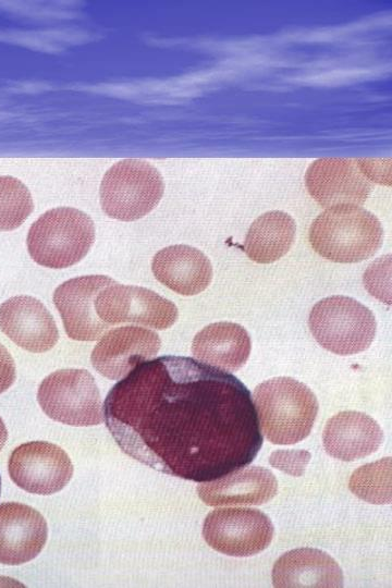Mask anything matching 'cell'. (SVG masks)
Segmentation results:
<instances>
[{"label": "cell", "mask_w": 392, "mask_h": 588, "mask_svg": "<svg viewBox=\"0 0 392 588\" xmlns=\"http://www.w3.org/2000/svg\"><path fill=\"white\" fill-rule=\"evenodd\" d=\"M103 416L125 454L197 482L250 464L262 445L249 390L233 375L189 357L138 365L111 388Z\"/></svg>", "instance_id": "6da1fadb"}, {"label": "cell", "mask_w": 392, "mask_h": 588, "mask_svg": "<svg viewBox=\"0 0 392 588\" xmlns=\"http://www.w3.org/2000/svg\"><path fill=\"white\" fill-rule=\"evenodd\" d=\"M260 431L273 444H294L314 426L318 402L304 383L277 377L258 384L253 394Z\"/></svg>", "instance_id": "7a4b0ae2"}, {"label": "cell", "mask_w": 392, "mask_h": 588, "mask_svg": "<svg viewBox=\"0 0 392 588\" xmlns=\"http://www.w3.org/2000/svg\"><path fill=\"white\" fill-rule=\"evenodd\" d=\"M383 229L370 211L355 205L327 208L309 228V243L320 256L334 262H358L381 247Z\"/></svg>", "instance_id": "3957f363"}, {"label": "cell", "mask_w": 392, "mask_h": 588, "mask_svg": "<svg viewBox=\"0 0 392 588\" xmlns=\"http://www.w3.org/2000/svg\"><path fill=\"white\" fill-rule=\"evenodd\" d=\"M95 241V226L89 216L59 207L41 215L27 234V249L40 266L62 269L83 259Z\"/></svg>", "instance_id": "277c9868"}, {"label": "cell", "mask_w": 392, "mask_h": 588, "mask_svg": "<svg viewBox=\"0 0 392 588\" xmlns=\"http://www.w3.org/2000/svg\"><path fill=\"white\" fill-rule=\"evenodd\" d=\"M308 326L323 348L338 355H352L369 347L377 323L372 311L362 303L333 295L314 305Z\"/></svg>", "instance_id": "5b68a950"}, {"label": "cell", "mask_w": 392, "mask_h": 588, "mask_svg": "<svg viewBox=\"0 0 392 588\" xmlns=\"http://www.w3.org/2000/svg\"><path fill=\"white\" fill-rule=\"evenodd\" d=\"M163 191L162 176L154 166L144 160L124 159L103 175L100 205L110 218L134 221L158 205Z\"/></svg>", "instance_id": "8992f818"}, {"label": "cell", "mask_w": 392, "mask_h": 588, "mask_svg": "<svg viewBox=\"0 0 392 588\" xmlns=\"http://www.w3.org/2000/svg\"><path fill=\"white\" fill-rule=\"evenodd\" d=\"M37 401L51 419L71 426L102 422L101 397L94 377L86 369H60L40 383Z\"/></svg>", "instance_id": "52a82bcc"}, {"label": "cell", "mask_w": 392, "mask_h": 588, "mask_svg": "<svg viewBox=\"0 0 392 588\" xmlns=\"http://www.w3.org/2000/svg\"><path fill=\"white\" fill-rule=\"evenodd\" d=\"M273 525L262 512L246 507H225L210 512L203 536L218 552L231 556H250L265 550L273 537Z\"/></svg>", "instance_id": "ba28073f"}, {"label": "cell", "mask_w": 392, "mask_h": 588, "mask_svg": "<svg viewBox=\"0 0 392 588\" xmlns=\"http://www.w3.org/2000/svg\"><path fill=\"white\" fill-rule=\"evenodd\" d=\"M98 317L108 326L137 323L158 330L171 327L179 311L174 303L142 286L112 284L96 297Z\"/></svg>", "instance_id": "9c48e42d"}, {"label": "cell", "mask_w": 392, "mask_h": 588, "mask_svg": "<svg viewBox=\"0 0 392 588\" xmlns=\"http://www.w3.org/2000/svg\"><path fill=\"white\" fill-rule=\"evenodd\" d=\"M9 474L13 482L27 492L51 494L70 481L73 465L60 446L35 441L14 449L9 458Z\"/></svg>", "instance_id": "30bf717a"}, {"label": "cell", "mask_w": 392, "mask_h": 588, "mask_svg": "<svg viewBox=\"0 0 392 588\" xmlns=\"http://www.w3.org/2000/svg\"><path fill=\"white\" fill-rule=\"evenodd\" d=\"M305 184L310 196L324 208L363 205L372 188L360 159L320 158L306 171Z\"/></svg>", "instance_id": "8fae6325"}, {"label": "cell", "mask_w": 392, "mask_h": 588, "mask_svg": "<svg viewBox=\"0 0 392 588\" xmlns=\"http://www.w3.org/2000/svg\"><path fill=\"white\" fill-rule=\"evenodd\" d=\"M115 281L107 275H83L70 279L53 293V303L62 318L69 338L96 341L109 329L97 315V295Z\"/></svg>", "instance_id": "7c38bea8"}, {"label": "cell", "mask_w": 392, "mask_h": 588, "mask_svg": "<svg viewBox=\"0 0 392 588\" xmlns=\"http://www.w3.org/2000/svg\"><path fill=\"white\" fill-rule=\"evenodd\" d=\"M159 335L148 329L126 326L110 330L94 347L90 362L103 377L119 380L160 350Z\"/></svg>", "instance_id": "4fadbf2b"}, {"label": "cell", "mask_w": 392, "mask_h": 588, "mask_svg": "<svg viewBox=\"0 0 392 588\" xmlns=\"http://www.w3.org/2000/svg\"><path fill=\"white\" fill-rule=\"evenodd\" d=\"M0 329L16 345L33 353L51 350L59 339L49 310L27 295L13 296L1 304Z\"/></svg>", "instance_id": "5bb4252c"}, {"label": "cell", "mask_w": 392, "mask_h": 588, "mask_svg": "<svg viewBox=\"0 0 392 588\" xmlns=\"http://www.w3.org/2000/svg\"><path fill=\"white\" fill-rule=\"evenodd\" d=\"M48 536L44 516L35 509L15 502L0 504V563L19 565L42 550Z\"/></svg>", "instance_id": "9a60e30c"}, {"label": "cell", "mask_w": 392, "mask_h": 588, "mask_svg": "<svg viewBox=\"0 0 392 588\" xmlns=\"http://www.w3.org/2000/svg\"><path fill=\"white\" fill-rule=\"evenodd\" d=\"M278 489L274 475L259 466L235 469L220 478L199 482L198 497L210 506L260 505Z\"/></svg>", "instance_id": "2e32d148"}, {"label": "cell", "mask_w": 392, "mask_h": 588, "mask_svg": "<svg viewBox=\"0 0 392 588\" xmlns=\"http://www.w3.org/2000/svg\"><path fill=\"white\" fill-rule=\"evenodd\" d=\"M322 440L329 455L351 462L375 453L381 445L383 432L369 415L344 411L327 421Z\"/></svg>", "instance_id": "e0dca14e"}, {"label": "cell", "mask_w": 392, "mask_h": 588, "mask_svg": "<svg viewBox=\"0 0 392 588\" xmlns=\"http://www.w3.org/2000/svg\"><path fill=\"white\" fill-rule=\"evenodd\" d=\"M151 270L160 283L185 296L203 292L212 279L208 257L199 249L182 244L159 250L152 258Z\"/></svg>", "instance_id": "ac0fdd59"}, {"label": "cell", "mask_w": 392, "mask_h": 588, "mask_svg": "<svg viewBox=\"0 0 392 588\" xmlns=\"http://www.w3.org/2000/svg\"><path fill=\"white\" fill-rule=\"evenodd\" d=\"M343 581L339 564L328 553L314 548L287 551L272 568V584L280 588H338Z\"/></svg>", "instance_id": "d6986e66"}, {"label": "cell", "mask_w": 392, "mask_h": 588, "mask_svg": "<svg viewBox=\"0 0 392 588\" xmlns=\"http://www.w3.org/2000/svg\"><path fill=\"white\" fill-rule=\"evenodd\" d=\"M192 353L206 365L234 372L248 359L250 338L241 324L228 321L210 323L194 336Z\"/></svg>", "instance_id": "ffe728a7"}, {"label": "cell", "mask_w": 392, "mask_h": 588, "mask_svg": "<svg viewBox=\"0 0 392 588\" xmlns=\"http://www.w3.org/2000/svg\"><path fill=\"white\" fill-rule=\"evenodd\" d=\"M295 232V221L289 213L268 211L250 224L245 236L244 252L258 264L277 261L292 247Z\"/></svg>", "instance_id": "44dd1931"}, {"label": "cell", "mask_w": 392, "mask_h": 588, "mask_svg": "<svg viewBox=\"0 0 392 588\" xmlns=\"http://www.w3.org/2000/svg\"><path fill=\"white\" fill-rule=\"evenodd\" d=\"M348 488L368 503H391V457L360 466L352 474Z\"/></svg>", "instance_id": "7402d4cb"}, {"label": "cell", "mask_w": 392, "mask_h": 588, "mask_svg": "<svg viewBox=\"0 0 392 588\" xmlns=\"http://www.w3.org/2000/svg\"><path fill=\"white\" fill-rule=\"evenodd\" d=\"M32 195L20 180L0 176V231L19 228L33 211Z\"/></svg>", "instance_id": "603a6c76"}, {"label": "cell", "mask_w": 392, "mask_h": 588, "mask_svg": "<svg viewBox=\"0 0 392 588\" xmlns=\"http://www.w3.org/2000/svg\"><path fill=\"white\" fill-rule=\"evenodd\" d=\"M391 256L378 258L373 261L364 273V284L372 296H376L382 302L390 304V283L384 282L390 280L391 275Z\"/></svg>", "instance_id": "cb8c5ba5"}, {"label": "cell", "mask_w": 392, "mask_h": 588, "mask_svg": "<svg viewBox=\"0 0 392 588\" xmlns=\"http://www.w3.org/2000/svg\"><path fill=\"white\" fill-rule=\"evenodd\" d=\"M310 460V453L304 450H278L270 457L269 463L277 469L294 477L304 474Z\"/></svg>", "instance_id": "d4e9b609"}, {"label": "cell", "mask_w": 392, "mask_h": 588, "mask_svg": "<svg viewBox=\"0 0 392 588\" xmlns=\"http://www.w3.org/2000/svg\"><path fill=\"white\" fill-rule=\"evenodd\" d=\"M15 381V365L8 350L0 343V393Z\"/></svg>", "instance_id": "484cf974"}, {"label": "cell", "mask_w": 392, "mask_h": 588, "mask_svg": "<svg viewBox=\"0 0 392 588\" xmlns=\"http://www.w3.org/2000/svg\"><path fill=\"white\" fill-rule=\"evenodd\" d=\"M7 439H8V431H7L5 425L0 418V450L4 446Z\"/></svg>", "instance_id": "4316f807"}, {"label": "cell", "mask_w": 392, "mask_h": 588, "mask_svg": "<svg viewBox=\"0 0 392 588\" xmlns=\"http://www.w3.org/2000/svg\"><path fill=\"white\" fill-rule=\"evenodd\" d=\"M0 490H1V479H0Z\"/></svg>", "instance_id": "83f0119b"}]
</instances>
